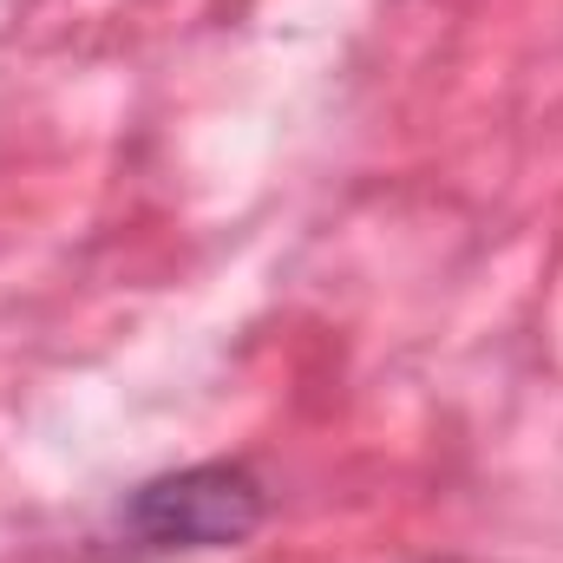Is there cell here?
<instances>
[{
	"label": "cell",
	"instance_id": "cell-1",
	"mask_svg": "<svg viewBox=\"0 0 563 563\" xmlns=\"http://www.w3.org/2000/svg\"><path fill=\"white\" fill-rule=\"evenodd\" d=\"M263 518H269L263 478L230 459L144 478L119 511L125 538H139L144 551H236L263 531Z\"/></svg>",
	"mask_w": 563,
	"mask_h": 563
}]
</instances>
